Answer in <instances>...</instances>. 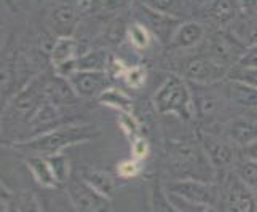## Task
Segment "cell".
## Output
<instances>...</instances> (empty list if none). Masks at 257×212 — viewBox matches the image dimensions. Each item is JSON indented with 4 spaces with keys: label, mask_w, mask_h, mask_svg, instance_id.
I'll return each instance as SVG.
<instances>
[{
    "label": "cell",
    "mask_w": 257,
    "mask_h": 212,
    "mask_svg": "<svg viewBox=\"0 0 257 212\" xmlns=\"http://www.w3.org/2000/svg\"><path fill=\"white\" fill-rule=\"evenodd\" d=\"M209 2H211V0H189L190 5H197V7H201V8H205Z\"/></svg>",
    "instance_id": "45"
},
{
    "label": "cell",
    "mask_w": 257,
    "mask_h": 212,
    "mask_svg": "<svg viewBox=\"0 0 257 212\" xmlns=\"http://www.w3.org/2000/svg\"><path fill=\"white\" fill-rule=\"evenodd\" d=\"M97 101H99V104H102V105H107L110 109H115L118 113L135 112V101H133L125 91L117 90V88H107V90L97 98Z\"/></svg>",
    "instance_id": "23"
},
{
    "label": "cell",
    "mask_w": 257,
    "mask_h": 212,
    "mask_svg": "<svg viewBox=\"0 0 257 212\" xmlns=\"http://www.w3.org/2000/svg\"><path fill=\"white\" fill-rule=\"evenodd\" d=\"M251 120H254L255 123H257V109L255 110H251V117H249Z\"/></svg>",
    "instance_id": "47"
},
{
    "label": "cell",
    "mask_w": 257,
    "mask_h": 212,
    "mask_svg": "<svg viewBox=\"0 0 257 212\" xmlns=\"http://www.w3.org/2000/svg\"><path fill=\"white\" fill-rule=\"evenodd\" d=\"M82 179L90 185L94 191L99 193V195L105 198H112L115 183L110 174L99 171V169H85L82 172Z\"/></svg>",
    "instance_id": "24"
},
{
    "label": "cell",
    "mask_w": 257,
    "mask_h": 212,
    "mask_svg": "<svg viewBox=\"0 0 257 212\" xmlns=\"http://www.w3.org/2000/svg\"><path fill=\"white\" fill-rule=\"evenodd\" d=\"M45 96H47L48 101L55 102L58 107H63V105H69V104H75V101L78 99V94L75 93L70 82L67 80V78L59 77V75L47 80Z\"/></svg>",
    "instance_id": "18"
},
{
    "label": "cell",
    "mask_w": 257,
    "mask_h": 212,
    "mask_svg": "<svg viewBox=\"0 0 257 212\" xmlns=\"http://www.w3.org/2000/svg\"><path fill=\"white\" fill-rule=\"evenodd\" d=\"M96 212H115L113 206H112V202H110V198H102L99 201V204H97L96 207Z\"/></svg>",
    "instance_id": "43"
},
{
    "label": "cell",
    "mask_w": 257,
    "mask_h": 212,
    "mask_svg": "<svg viewBox=\"0 0 257 212\" xmlns=\"http://www.w3.org/2000/svg\"><path fill=\"white\" fill-rule=\"evenodd\" d=\"M110 58L112 55H109V51L105 48L90 50V51L82 53L78 58L69 61V63L56 67L55 74L67 78L75 72H80V70H105V72H107Z\"/></svg>",
    "instance_id": "9"
},
{
    "label": "cell",
    "mask_w": 257,
    "mask_h": 212,
    "mask_svg": "<svg viewBox=\"0 0 257 212\" xmlns=\"http://www.w3.org/2000/svg\"><path fill=\"white\" fill-rule=\"evenodd\" d=\"M200 212H217V210H216V207H214V206H205V207H203Z\"/></svg>",
    "instance_id": "46"
},
{
    "label": "cell",
    "mask_w": 257,
    "mask_h": 212,
    "mask_svg": "<svg viewBox=\"0 0 257 212\" xmlns=\"http://www.w3.org/2000/svg\"><path fill=\"white\" fill-rule=\"evenodd\" d=\"M154 35L152 32H150L146 26L143 23L139 21H133L130 23V29H128V42L130 45L138 50V51H146L150 48V45H152L154 42Z\"/></svg>",
    "instance_id": "26"
},
{
    "label": "cell",
    "mask_w": 257,
    "mask_h": 212,
    "mask_svg": "<svg viewBox=\"0 0 257 212\" xmlns=\"http://www.w3.org/2000/svg\"><path fill=\"white\" fill-rule=\"evenodd\" d=\"M235 66H241V67H252L257 69V45L246 47L243 56Z\"/></svg>",
    "instance_id": "39"
},
{
    "label": "cell",
    "mask_w": 257,
    "mask_h": 212,
    "mask_svg": "<svg viewBox=\"0 0 257 212\" xmlns=\"http://www.w3.org/2000/svg\"><path fill=\"white\" fill-rule=\"evenodd\" d=\"M235 174L240 177V180L247 185L255 195H257V161L252 160H244L236 163V169Z\"/></svg>",
    "instance_id": "28"
},
{
    "label": "cell",
    "mask_w": 257,
    "mask_h": 212,
    "mask_svg": "<svg viewBox=\"0 0 257 212\" xmlns=\"http://www.w3.org/2000/svg\"><path fill=\"white\" fill-rule=\"evenodd\" d=\"M219 109V99L212 93H201L193 96V110L200 118H208Z\"/></svg>",
    "instance_id": "27"
},
{
    "label": "cell",
    "mask_w": 257,
    "mask_h": 212,
    "mask_svg": "<svg viewBox=\"0 0 257 212\" xmlns=\"http://www.w3.org/2000/svg\"><path fill=\"white\" fill-rule=\"evenodd\" d=\"M154 105L160 113H173L182 120H190L193 110V94L184 77L170 75L154 96Z\"/></svg>",
    "instance_id": "2"
},
{
    "label": "cell",
    "mask_w": 257,
    "mask_h": 212,
    "mask_svg": "<svg viewBox=\"0 0 257 212\" xmlns=\"http://www.w3.org/2000/svg\"><path fill=\"white\" fill-rule=\"evenodd\" d=\"M146 78H147V72L143 66H131L126 69V72H125V75H123L121 80L126 83L128 88L139 90V88L144 86Z\"/></svg>",
    "instance_id": "33"
},
{
    "label": "cell",
    "mask_w": 257,
    "mask_h": 212,
    "mask_svg": "<svg viewBox=\"0 0 257 212\" xmlns=\"http://www.w3.org/2000/svg\"><path fill=\"white\" fill-rule=\"evenodd\" d=\"M139 2L182 21L187 20V16L192 12V5L189 4V0H139Z\"/></svg>",
    "instance_id": "21"
},
{
    "label": "cell",
    "mask_w": 257,
    "mask_h": 212,
    "mask_svg": "<svg viewBox=\"0 0 257 212\" xmlns=\"http://www.w3.org/2000/svg\"><path fill=\"white\" fill-rule=\"evenodd\" d=\"M241 152H243V156L246 160H252V161H257V139L249 142L247 145L241 147Z\"/></svg>",
    "instance_id": "41"
},
{
    "label": "cell",
    "mask_w": 257,
    "mask_h": 212,
    "mask_svg": "<svg viewBox=\"0 0 257 212\" xmlns=\"http://www.w3.org/2000/svg\"><path fill=\"white\" fill-rule=\"evenodd\" d=\"M13 212H42L37 199L32 195H23L16 199V206Z\"/></svg>",
    "instance_id": "37"
},
{
    "label": "cell",
    "mask_w": 257,
    "mask_h": 212,
    "mask_svg": "<svg viewBox=\"0 0 257 212\" xmlns=\"http://www.w3.org/2000/svg\"><path fill=\"white\" fill-rule=\"evenodd\" d=\"M225 190L228 212H257V195L236 174H232L227 179Z\"/></svg>",
    "instance_id": "12"
},
{
    "label": "cell",
    "mask_w": 257,
    "mask_h": 212,
    "mask_svg": "<svg viewBox=\"0 0 257 212\" xmlns=\"http://www.w3.org/2000/svg\"><path fill=\"white\" fill-rule=\"evenodd\" d=\"M50 31L56 37H74L77 28L80 26V13L74 4L61 2L51 8L48 15Z\"/></svg>",
    "instance_id": "10"
},
{
    "label": "cell",
    "mask_w": 257,
    "mask_h": 212,
    "mask_svg": "<svg viewBox=\"0 0 257 212\" xmlns=\"http://www.w3.org/2000/svg\"><path fill=\"white\" fill-rule=\"evenodd\" d=\"M165 190L201 206H214L219 196L214 185L200 179H177L168 183Z\"/></svg>",
    "instance_id": "6"
},
{
    "label": "cell",
    "mask_w": 257,
    "mask_h": 212,
    "mask_svg": "<svg viewBox=\"0 0 257 212\" xmlns=\"http://www.w3.org/2000/svg\"><path fill=\"white\" fill-rule=\"evenodd\" d=\"M117 123L120 129L123 131V134H125L130 140H135L136 137L141 136V125L138 118L135 117V113H120L118 118H117Z\"/></svg>",
    "instance_id": "30"
},
{
    "label": "cell",
    "mask_w": 257,
    "mask_h": 212,
    "mask_svg": "<svg viewBox=\"0 0 257 212\" xmlns=\"http://www.w3.org/2000/svg\"><path fill=\"white\" fill-rule=\"evenodd\" d=\"M241 16L247 20H257V0H238Z\"/></svg>",
    "instance_id": "40"
},
{
    "label": "cell",
    "mask_w": 257,
    "mask_h": 212,
    "mask_svg": "<svg viewBox=\"0 0 257 212\" xmlns=\"http://www.w3.org/2000/svg\"><path fill=\"white\" fill-rule=\"evenodd\" d=\"M67 195L77 212H96L99 201L104 198L94 191L83 179L70 177L67 182Z\"/></svg>",
    "instance_id": "15"
},
{
    "label": "cell",
    "mask_w": 257,
    "mask_h": 212,
    "mask_svg": "<svg viewBox=\"0 0 257 212\" xmlns=\"http://www.w3.org/2000/svg\"><path fill=\"white\" fill-rule=\"evenodd\" d=\"M150 153V145L149 140L144 139L143 136L136 137L135 140H131V156L136 158L139 161H144Z\"/></svg>",
    "instance_id": "36"
},
{
    "label": "cell",
    "mask_w": 257,
    "mask_h": 212,
    "mask_svg": "<svg viewBox=\"0 0 257 212\" xmlns=\"http://www.w3.org/2000/svg\"><path fill=\"white\" fill-rule=\"evenodd\" d=\"M45 85L47 78L39 77L15 94L13 101L10 102V109L13 110V113L18 115V118H24L29 121L34 112L39 109V105L47 99Z\"/></svg>",
    "instance_id": "7"
},
{
    "label": "cell",
    "mask_w": 257,
    "mask_h": 212,
    "mask_svg": "<svg viewBox=\"0 0 257 212\" xmlns=\"http://www.w3.org/2000/svg\"><path fill=\"white\" fill-rule=\"evenodd\" d=\"M67 80L78 98L85 99H97L107 88H110V75L105 70H80L67 77Z\"/></svg>",
    "instance_id": "8"
},
{
    "label": "cell",
    "mask_w": 257,
    "mask_h": 212,
    "mask_svg": "<svg viewBox=\"0 0 257 212\" xmlns=\"http://www.w3.org/2000/svg\"><path fill=\"white\" fill-rule=\"evenodd\" d=\"M208 35V29L205 23L195 21V20H185L179 24L176 29L170 47L174 50H192L200 47L205 42Z\"/></svg>",
    "instance_id": "14"
},
{
    "label": "cell",
    "mask_w": 257,
    "mask_h": 212,
    "mask_svg": "<svg viewBox=\"0 0 257 212\" xmlns=\"http://www.w3.org/2000/svg\"><path fill=\"white\" fill-rule=\"evenodd\" d=\"M235 142L224 140L220 137L205 134L203 136V147L208 161L214 167H227L236 163V150Z\"/></svg>",
    "instance_id": "13"
},
{
    "label": "cell",
    "mask_w": 257,
    "mask_h": 212,
    "mask_svg": "<svg viewBox=\"0 0 257 212\" xmlns=\"http://www.w3.org/2000/svg\"><path fill=\"white\" fill-rule=\"evenodd\" d=\"M26 164H28V167L31 169L34 179L37 180V183H40L42 187L56 188L59 185V182L56 179L55 172H53V167H51L47 156L31 155L28 160H26Z\"/></svg>",
    "instance_id": "19"
},
{
    "label": "cell",
    "mask_w": 257,
    "mask_h": 212,
    "mask_svg": "<svg viewBox=\"0 0 257 212\" xmlns=\"http://www.w3.org/2000/svg\"><path fill=\"white\" fill-rule=\"evenodd\" d=\"M133 10H135V21L143 23L152 32L154 37L158 39V42L168 43V45L171 43L176 29L182 23V20L157 12L154 8L144 5L143 2H136L133 5Z\"/></svg>",
    "instance_id": "5"
},
{
    "label": "cell",
    "mask_w": 257,
    "mask_h": 212,
    "mask_svg": "<svg viewBox=\"0 0 257 212\" xmlns=\"http://www.w3.org/2000/svg\"><path fill=\"white\" fill-rule=\"evenodd\" d=\"M152 210L154 212H181L177 209L171 199L168 198L166 190L162 187H154L152 190Z\"/></svg>",
    "instance_id": "31"
},
{
    "label": "cell",
    "mask_w": 257,
    "mask_h": 212,
    "mask_svg": "<svg viewBox=\"0 0 257 212\" xmlns=\"http://www.w3.org/2000/svg\"><path fill=\"white\" fill-rule=\"evenodd\" d=\"M29 2H31V0H5L7 7L10 8L12 12H15V13L24 12L26 8L29 7Z\"/></svg>",
    "instance_id": "42"
},
{
    "label": "cell",
    "mask_w": 257,
    "mask_h": 212,
    "mask_svg": "<svg viewBox=\"0 0 257 212\" xmlns=\"http://www.w3.org/2000/svg\"><path fill=\"white\" fill-rule=\"evenodd\" d=\"M128 29H130V23L126 21L125 16L117 15L113 16L112 20L104 26L102 31V37L104 42L107 45H120L126 39H128Z\"/></svg>",
    "instance_id": "25"
},
{
    "label": "cell",
    "mask_w": 257,
    "mask_h": 212,
    "mask_svg": "<svg viewBox=\"0 0 257 212\" xmlns=\"http://www.w3.org/2000/svg\"><path fill=\"white\" fill-rule=\"evenodd\" d=\"M59 109L61 107H58L55 102H51L48 99H45L39 105V109L34 112V115L28 121L31 126V131H32V137L61 126L59 125V118H61Z\"/></svg>",
    "instance_id": "16"
},
{
    "label": "cell",
    "mask_w": 257,
    "mask_h": 212,
    "mask_svg": "<svg viewBox=\"0 0 257 212\" xmlns=\"http://www.w3.org/2000/svg\"><path fill=\"white\" fill-rule=\"evenodd\" d=\"M99 136V131L93 125H69L58 126L43 134L34 136L31 139H24L21 142H16L12 147L15 150H21L24 153L50 156L56 153H63V150L82 142L93 140Z\"/></svg>",
    "instance_id": "1"
},
{
    "label": "cell",
    "mask_w": 257,
    "mask_h": 212,
    "mask_svg": "<svg viewBox=\"0 0 257 212\" xmlns=\"http://www.w3.org/2000/svg\"><path fill=\"white\" fill-rule=\"evenodd\" d=\"M244 29L241 32H236V37L240 39L246 47L257 45V20H247L244 18Z\"/></svg>",
    "instance_id": "35"
},
{
    "label": "cell",
    "mask_w": 257,
    "mask_h": 212,
    "mask_svg": "<svg viewBox=\"0 0 257 212\" xmlns=\"http://www.w3.org/2000/svg\"><path fill=\"white\" fill-rule=\"evenodd\" d=\"M228 139L238 147H244L257 139V123L251 118H236L227 128Z\"/></svg>",
    "instance_id": "20"
},
{
    "label": "cell",
    "mask_w": 257,
    "mask_h": 212,
    "mask_svg": "<svg viewBox=\"0 0 257 212\" xmlns=\"http://www.w3.org/2000/svg\"><path fill=\"white\" fill-rule=\"evenodd\" d=\"M205 53L214 56L219 61L235 66L246 50L244 43L236 37V34L230 29H216L208 32L205 39Z\"/></svg>",
    "instance_id": "4"
},
{
    "label": "cell",
    "mask_w": 257,
    "mask_h": 212,
    "mask_svg": "<svg viewBox=\"0 0 257 212\" xmlns=\"http://www.w3.org/2000/svg\"><path fill=\"white\" fill-rule=\"evenodd\" d=\"M47 158L53 167V172H55L58 182L67 183L70 179V166H69L67 156L64 153H56V155H50Z\"/></svg>",
    "instance_id": "29"
},
{
    "label": "cell",
    "mask_w": 257,
    "mask_h": 212,
    "mask_svg": "<svg viewBox=\"0 0 257 212\" xmlns=\"http://www.w3.org/2000/svg\"><path fill=\"white\" fill-rule=\"evenodd\" d=\"M105 0H82V5L85 8H93V10H99Z\"/></svg>",
    "instance_id": "44"
},
{
    "label": "cell",
    "mask_w": 257,
    "mask_h": 212,
    "mask_svg": "<svg viewBox=\"0 0 257 212\" xmlns=\"http://www.w3.org/2000/svg\"><path fill=\"white\" fill-rule=\"evenodd\" d=\"M37 2H40V0H37Z\"/></svg>",
    "instance_id": "48"
},
{
    "label": "cell",
    "mask_w": 257,
    "mask_h": 212,
    "mask_svg": "<svg viewBox=\"0 0 257 212\" xmlns=\"http://www.w3.org/2000/svg\"><path fill=\"white\" fill-rule=\"evenodd\" d=\"M230 80L241 82L244 85H249L252 88H257V69L252 67H241V66H233L228 74Z\"/></svg>",
    "instance_id": "32"
},
{
    "label": "cell",
    "mask_w": 257,
    "mask_h": 212,
    "mask_svg": "<svg viewBox=\"0 0 257 212\" xmlns=\"http://www.w3.org/2000/svg\"><path fill=\"white\" fill-rule=\"evenodd\" d=\"M228 98L232 102L246 107L249 110L257 109V88L244 85L241 82L230 80L228 85Z\"/></svg>",
    "instance_id": "22"
},
{
    "label": "cell",
    "mask_w": 257,
    "mask_h": 212,
    "mask_svg": "<svg viewBox=\"0 0 257 212\" xmlns=\"http://www.w3.org/2000/svg\"><path fill=\"white\" fill-rule=\"evenodd\" d=\"M135 0H105L99 10L107 13H123L128 8H133Z\"/></svg>",
    "instance_id": "38"
},
{
    "label": "cell",
    "mask_w": 257,
    "mask_h": 212,
    "mask_svg": "<svg viewBox=\"0 0 257 212\" xmlns=\"http://www.w3.org/2000/svg\"><path fill=\"white\" fill-rule=\"evenodd\" d=\"M82 43L75 37H56L55 43H53V48L50 51V63L53 67H59L69 61H72L82 55Z\"/></svg>",
    "instance_id": "17"
},
{
    "label": "cell",
    "mask_w": 257,
    "mask_h": 212,
    "mask_svg": "<svg viewBox=\"0 0 257 212\" xmlns=\"http://www.w3.org/2000/svg\"><path fill=\"white\" fill-rule=\"evenodd\" d=\"M233 66H230L224 61H219L214 56L201 51L200 55H195L184 61L182 64V75L185 80H189L200 86H211L228 77L230 70Z\"/></svg>",
    "instance_id": "3"
},
{
    "label": "cell",
    "mask_w": 257,
    "mask_h": 212,
    "mask_svg": "<svg viewBox=\"0 0 257 212\" xmlns=\"http://www.w3.org/2000/svg\"><path fill=\"white\" fill-rule=\"evenodd\" d=\"M241 16L238 0H211L203 8V18L216 29H228Z\"/></svg>",
    "instance_id": "11"
},
{
    "label": "cell",
    "mask_w": 257,
    "mask_h": 212,
    "mask_svg": "<svg viewBox=\"0 0 257 212\" xmlns=\"http://www.w3.org/2000/svg\"><path fill=\"white\" fill-rule=\"evenodd\" d=\"M143 161L136 160V158H128V160H123L117 164V174L121 179H133L141 172L143 169Z\"/></svg>",
    "instance_id": "34"
}]
</instances>
